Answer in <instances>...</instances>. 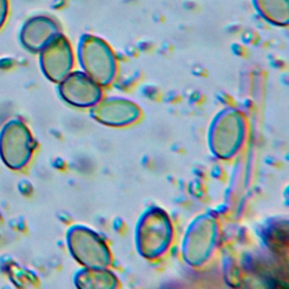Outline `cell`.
Segmentation results:
<instances>
[{"mask_svg": "<svg viewBox=\"0 0 289 289\" xmlns=\"http://www.w3.org/2000/svg\"><path fill=\"white\" fill-rule=\"evenodd\" d=\"M254 8L270 23L287 25L289 21V0H252Z\"/></svg>", "mask_w": 289, "mask_h": 289, "instance_id": "cell-1", "label": "cell"}]
</instances>
